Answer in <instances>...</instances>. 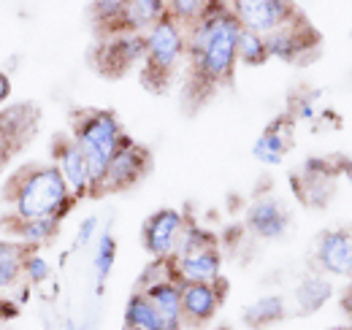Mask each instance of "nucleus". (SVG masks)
Wrapping results in <instances>:
<instances>
[{
  "label": "nucleus",
  "instance_id": "obj_1",
  "mask_svg": "<svg viewBox=\"0 0 352 330\" xmlns=\"http://www.w3.org/2000/svg\"><path fill=\"white\" fill-rule=\"evenodd\" d=\"M239 19L230 6L220 0L198 25L187 30V100L195 106L209 100L217 89L233 82L239 65Z\"/></svg>",
  "mask_w": 352,
  "mask_h": 330
},
{
  "label": "nucleus",
  "instance_id": "obj_2",
  "mask_svg": "<svg viewBox=\"0 0 352 330\" xmlns=\"http://www.w3.org/2000/svg\"><path fill=\"white\" fill-rule=\"evenodd\" d=\"M3 204L16 219L63 222L76 201L52 163H22L8 173L3 184Z\"/></svg>",
  "mask_w": 352,
  "mask_h": 330
},
{
  "label": "nucleus",
  "instance_id": "obj_3",
  "mask_svg": "<svg viewBox=\"0 0 352 330\" xmlns=\"http://www.w3.org/2000/svg\"><path fill=\"white\" fill-rule=\"evenodd\" d=\"M122 122L109 109H76L71 114V138L87 157L89 173H92V198H98L100 182L106 176V168L117 155L120 144L125 141Z\"/></svg>",
  "mask_w": 352,
  "mask_h": 330
},
{
  "label": "nucleus",
  "instance_id": "obj_4",
  "mask_svg": "<svg viewBox=\"0 0 352 330\" xmlns=\"http://www.w3.org/2000/svg\"><path fill=\"white\" fill-rule=\"evenodd\" d=\"M144 41H146L144 63L138 68L141 84L149 92L160 95L171 87L179 68L187 60V30L166 14L157 25H152L144 33Z\"/></svg>",
  "mask_w": 352,
  "mask_h": 330
},
{
  "label": "nucleus",
  "instance_id": "obj_5",
  "mask_svg": "<svg viewBox=\"0 0 352 330\" xmlns=\"http://www.w3.org/2000/svg\"><path fill=\"white\" fill-rule=\"evenodd\" d=\"M152 170V155L144 144H138L135 138L125 135V141L120 144L117 155L111 157V163L106 168V176L100 182L98 198L103 195H114V192H125L133 190L135 184H141Z\"/></svg>",
  "mask_w": 352,
  "mask_h": 330
},
{
  "label": "nucleus",
  "instance_id": "obj_6",
  "mask_svg": "<svg viewBox=\"0 0 352 330\" xmlns=\"http://www.w3.org/2000/svg\"><path fill=\"white\" fill-rule=\"evenodd\" d=\"M38 124H41V111L36 103L19 100L0 109V168L36 138Z\"/></svg>",
  "mask_w": 352,
  "mask_h": 330
},
{
  "label": "nucleus",
  "instance_id": "obj_7",
  "mask_svg": "<svg viewBox=\"0 0 352 330\" xmlns=\"http://www.w3.org/2000/svg\"><path fill=\"white\" fill-rule=\"evenodd\" d=\"M228 6L241 28L255 30L261 36H268L304 16L296 0H228Z\"/></svg>",
  "mask_w": 352,
  "mask_h": 330
},
{
  "label": "nucleus",
  "instance_id": "obj_8",
  "mask_svg": "<svg viewBox=\"0 0 352 330\" xmlns=\"http://www.w3.org/2000/svg\"><path fill=\"white\" fill-rule=\"evenodd\" d=\"M144 33H117L109 38H98L95 49V68L106 79H120L131 74L133 68H141L144 63Z\"/></svg>",
  "mask_w": 352,
  "mask_h": 330
},
{
  "label": "nucleus",
  "instance_id": "obj_9",
  "mask_svg": "<svg viewBox=\"0 0 352 330\" xmlns=\"http://www.w3.org/2000/svg\"><path fill=\"white\" fill-rule=\"evenodd\" d=\"M49 152H52V165L65 179L74 201L92 198V173H89L87 157L82 155V149L76 146L71 133H57L49 144Z\"/></svg>",
  "mask_w": 352,
  "mask_h": 330
},
{
  "label": "nucleus",
  "instance_id": "obj_10",
  "mask_svg": "<svg viewBox=\"0 0 352 330\" xmlns=\"http://www.w3.org/2000/svg\"><path fill=\"white\" fill-rule=\"evenodd\" d=\"M187 228V219L176 208H157L152 211L141 225V244L155 260H171L179 249L182 233Z\"/></svg>",
  "mask_w": 352,
  "mask_h": 330
},
{
  "label": "nucleus",
  "instance_id": "obj_11",
  "mask_svg": "<svg viewBox=\"0 0 352 330\" xmlns=\"http://www.w3.org/2000/svg\"><path fill=\"white\" fill-rule=\"evenodd\" d=\"M268 57H276L282 63H307L320 52V36L317 30L307 22V16L274 30L265 36Z\"/></svg>",
  "mask_w": 352,
  "mask_h": 330
},
{
  "label": "nucleus",
  "instance_id": "obj_12",
  "mask_svg": "<svg viewBox=\"0 0 352 330\" xmlns=\"http://www.w3.org/2000/svg\"><path fill=\"white\" fill-rule=\"evenodd\" d=\"M314 265L325 276L352 279V230L331 228L314 241Z\"/></svg>",
  "mask_w": 352,
  "mask_h": 330
},
{
  "label": "nucleus",
  "instance_id": "obj_13",
  "mask_svg": "<svg viewBox=\"0 0 352 330\" xmlns=\"http://www.w3.org/2000/svg\"><path fill=\"white\" fill-rule=\"evenodd\" d=\"M168 268L179 285H214L217 279H222L220 244L182 252L168 260Z\"/></svg>",
  "mask_w": 352,
  "mask_h": 330
},
{
  "label": "nucleus",
  "instance_id": "obj_14",
  "mask_svg": "<svg viewBox=\"0 0 352 330\" xmlns=\"http://www.w3.org/2000/svg\"><path fill=\"white\" fill-rule=\"evenodd\" d=\"M228 295V282L217 279L214 285H182V314L184 328H206Z\"/></svg>",
  "mask_w": 352,
  "mask_h": 330
},
{
  "label": "nucleus",
  "instance_id": "obj_15",
  "mask_svg": "<svg viewBox=\"0 0 352 330\" xmlns=\"http://www.w3.org/2000/svg\"><path fill=\"white\" fill-rule=\"evenodd\" d=\"M244 228L261 241H279L290 230V211L279 198L263 195L250 204L244 214Z\"/></svg>",
  "mask_w": 352,
  "mask_h": 330
},
{
  "label": "nucleus",
  "instance_id": "obj_16",
  "mask_svg": "<svg viewBox=\"0 0 352 330\" xmlns=\"http://www.w3.org/2000/svg\"><path fill=\"white\" fill-rule=\"evenodd\" d=\"M293 130H296V120H293V117H276V120L258 135V141H255V146H252L255 160L263 165L282 163L285 155L293 149Z\"/></svg>",
  "mask_w": 352,
  "mask_h": 330
},
{
  "label": "nucleus",
  "instance_id": "obj_17",
  "mask_svg": "<svg viewBox=\"0 0 352 330\" xmlns=\"http://www.w3.org/2000/svg\"><path fill=\"white\" fill-rule=\"evenodd\" d=\"M60 225L63 222H57V219H16L8 214L3 219V233H6V239H14L25 247L41 249L57 239Z\"/></svg>",
  "mask_w": 352,
  "mask_h": 330
},
{
  "label": "nucleus",
  "instance_id": "obj_18",
  "mask_svg": "<svg viewBox=\"0 0 352 330\" xmlns=\"http://www.w3.org/2000/svg\"><path fill=\"white\" fill-rule=\"evenodd\" d=\"M30 247L14 241V239H0V295L11 292L25 282V257Z\"/></svg>",
  "mask_w": 352,
  "mask_h": 330
},
{
  "label": "nucleus",
  "instance_id": "obj_19",
  "mask_svg": "<svg viewBox=\"0 0 352 330\" xmlns=\"http://www.w3.org/2000/svg\"><path fill=\"white\" fill-rule=\"evenodd\" d=\"M89 19L98 38H109L125 30V0H89Z\"/></svg>",
  "mask_w": 352,
  "mask_h": 330
},
{
  "label": "nucleus",
  "instance_id": "obj_20",
  "mask_svg": "<svg viewBox=\"0 0 352 330\" xmlns=\"http://www.w3.org/2000/svg\"><path fill=\"white\" fill-rule=\"evenodd\" d=\"M287 317V306L282 295H263L244 309V325L250 330H268Z\"/></svg>",
  "mask_w": 352,
  "mask_h": 330
},
{
  "label": "nucleus",
  "instance_id": "obj_21",
  "mask_svg": "<svg viewBox=\"0 0 352 330\" xmlns=\"http://www.w3.org/2000/svg\"><path fill=\"white\" fill-rule=\"evenodd\" d=\"M122 330H163V320L152 300L144 295V289H133L125 314H122Z\"/></svg>",
  "mask_w": 352,
  "mask_h": 330
},
{
  "label": "nucleus",
  "instance_id": "obj_22",
  "mask_svg": "<svg viewBox=\"0 0 352 330\" xmlns=\"http://www.w3.org/2000/svg\"><path fill=\"white\" fill-rule=\"evenodd\" d=\"M168 14V0H125V30L146 33Z\"/></svg>",
  "mask_w": 352,
  "mask_h": 330
},
{
  "label": "nucleus",
  "instance_id": "obj_23",
  "mask_svg": "<svg viewBox=\"0 0 352 330\" xmlns=\"http://www.w3.org/2000/svg\"><path fill=\"white\" fill-rule=\"evenodd\" d=\"M331 295H333V285H331L328 276L320 274V271L304 276V279L296 285V292H293L296 306H298L304 314H311V311L322 309V306L331 300Z\"/></svg>",
  "mask_w": 352,
  "mask_h": 330
},
{
  "label": "nucleus",
  "instance_id": "obj_24",
  "mask_svg": "<svg viewBox=\"0 0 352 330\" xmlns=\"http://www.w3.org/2000/svg\"><path fill=\"white\" fill-rule=\"evenodd\" d=\"M117 265V239L111 230H103L95 241V254H92V268H95V285L98 289L106 287L111 271Z\"/></svg>",
  "mask_w": 352,
  "mask_h": 330
},
{
  "label": "nucleus",
  "instance_id": "obj_25",
  "mask_svg": "<svg viewBox=\"0 0 352 330\" xmlns=\"http://www.w3.org/2000/svg\"><path fill=\"white\" fill-rule=\"evenodd\" d=\"M236 52H239V63L247 65V68H261L271 60L268 57V46H265V36L255 33V30H247V28L239 30Z\"/></svg>",
  "mask_w": 352,
  "mask_h": 330
},
{
  "label": "nucleus",
  "instance_id": "obj_26",
  "mask_svg": "<svg viewBox=\"0 0 352 330\" xmlns=\"http://www.w3.org/2000/svg\"><path fill=\"white\" fill-rule=\"evenodd\" d=\"M220 0H168V16L179 22L184 30L198 25Z\"/></svg>",
  "mask_w": 352,
  "mask_h": 330
},
{
  "label": "nucleus",
  "instance_id": "obj_27",
  "mask_svg": "<svg viewBox=\"0 0 352 330\" xmlns=\"http://www.w3.org/2000/svg\"><path fill=\"white\" fill-rule=\"evenodd\" d=\"M49 276H52L49 260L41 254V249H30L28 257H25V282L33 285V287H41L49 282Z\"/></svg>",
  "mask_w": 352,
  "mask_h": 330
},
{
  "label": "nucleus",
  "instance_id": "obj_28",
  "mask_svg": "<svg viewBox=\"0 0 352 330\" xmlns=\"http://www.w3.org/2000/svg\"><path fill=\"white\" fill-rule=\"evenodd\" d=\"M95 230H98V219H95V217H87V219L79 225V230H76V241H74V249L87 247L89 241L95 239Z\"/></svg>",
  "mask_w": 352,
  "mask_h": 330
},
{
  "label": "nucleus",
  "instance_id": "obj_29",
  "mask_svg": "<svg viewBox=\"0 0 352 330\" xmlns=\"http://www.w3.org/2000/svg\"><path fill=\"white\" fill-rule=\"evenodd\" d=\"M8 98H11V76L0 68V109L8 106Z\"/></svg>",
  "mask_w": 352,
  "mask_h": 330
},
{
  "label": "nucleus",
  "instance_id": "obj_30",
  "mask_svg": "<svg viewBox=\"0 0 352 330\" xmlns=\"http://www.w3.org/2000/svg\"><path fill=\"white\" fill-rule=\"evenodd\" d=\"M339 303H342V311L347 314V320H350V325H352V285L347 289H344V292H342Z\"/></svg>",
  "mask_w": 352,
  "mask_h": 330
},
{
  "label": "nucleus",
  "instance_id": "obj_31",
  "mask_svg": "<svg viewBox=\"0 0 352 330\" xmlns=\"http://www.w3.org/2000/svg\"><path fill=\"white\" fill-rule=\"evenodd\" d=\"M333 330H352V325H347V328H333Z\"/></svg>",
  "mask_w": 352,
  "mask_h": 330
},
{
  "label": "nucleus",
  "instance_id": "obj_32",
  "mask_svg": "<svg viewBox=\"0 0 352 330\" xmlns=\"http://www.w3.org/2000/svg\"><path fill=\"white\" fill-rule=\"evenodd\" d=\"M225 3H228V0H225Z\"/></svg>",
  "mask_w": 352,
  "mask_h": 330
}]
</instances>
